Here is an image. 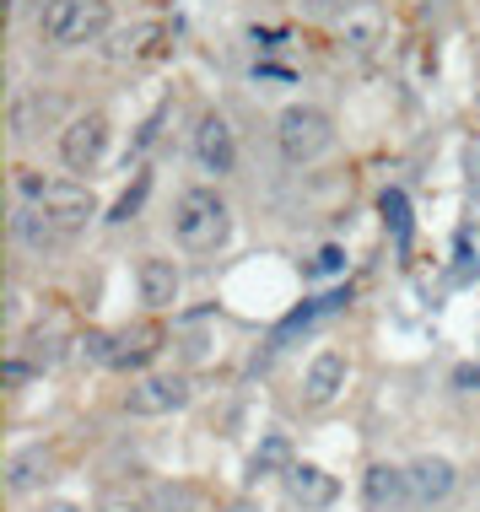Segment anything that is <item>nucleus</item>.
<instances>
[{"mask_svg":"<svg viewBox=\"0 0 480 512\" xmlns=\"http://www.w3.org/2000/svg\"><path fill=\"white\" fill-rule=\"evenodd\" d=\"M22 378H27V367H22V362H6V383H11V389H17Z\"/></svg>","mask_w":480,"mask_h":512,"instance_id":"4be33fe9","label":"nucleus"},{"mask_svg":"<svg viewBox=\"0 0 480 512\" xmlns=\"http://www.w3.org/2000/svg\"><path fill=\"white\" fill-rule=\"evenodd\" d=\"M54 119H65V98H44V92H27V98H17V108H11V130L22 135H38V130H49Z\"/></svg>","mask_w":480,"mask_h":512,"instance_id":"ddd939ff","label":"nucleus"},{"mask_svg":"<svg viewBox=\"0 0 480 512\" xmlns=\"http://www.w3.org/2000/svg\"><path fill=\"white\" fill-rule=\"evenodd\" d=\"M405 480H410V502H416V507H437V502L454 496L459 469L448 459H437V453H421V459L405 464Z\"/></svg>","mask_w":480,"mask_h":512,"instance_id":"0eeeda50","label":"nucleus"},{"mask_svg":"<svg viewBox=\"0 0 480 512\" xmlns=\"http://www.w3.org/2000/svg\"><path fill=\"white\" fill-rule=\"evenodd\" d=\"M135 286H141V302H146V308H173V302H178V286H184V281H178V265H173V259H141V270H135Z\"/></svg>","mask_w":480,"mask_h":512,"instance_id":"f8f14e48","label":"nucleus"},{"mask_svg":"<svg viewBox=\"0 0 480 512\" xmlns=\"http://www.w3.org/2000/svg\"><path fill=\"white\" fill-rule=\"evenodd\" d=\"M189 405V378L178 372H157V378H141L135 389L125 394V410L130 415H173Z\"/></svg>","mask_w":480,"mask_h":512,"instance_id":"423d86ee","label":"nucleus"},{"mask_svg":"<svg viewBox=\"0 0 480 512\" xmlns=\"http://www.w3.org/2000/svg\"><path fill=\"white\" fill-rule=\"evenodd\" d=\"M44 512H76V507H71V502H49Z\"/></svg>","mask_w":480,"mask_h":512,"instance_id":"5701e85b","label":"nucleus"},{"mask_svg":"<svg viewBox=\"0 0 480 512\" xmlns=\"http://www.w3.org/2000/svg\"><path fill=\"white\" fill-rule=\"evenodd\" d=\"M340 270H346V248H340V243H324L319 259H313V275H340Z\"/></svg>","mask_w":480,"mask_h":512,"instance_id":"6ab92c4d","label":"nucleus"},{"mask_svg":"<svg viewBox=\"0 0 480 512\" xmlns=\"http://www.w3.org/2000/svg\"><path fill=\"white\" fill-rule=\"evenodd\" d=\"M276 141H281V157L297 162V168H308V162H319L329 146H335V124H329L324 108L313 103H292L286 114L276 119Z\"/></svg>","mask_w":480,"mask_h":512,"instance_id":"20e7f679","label":"nucleus"},{"mask_svg":"<svg viewBox=\"0 0 480 512\" xmlns=\"http://www.w3.org/2000/svg\"><path fill=\"white\" fill-rule=\"evenodd\" d=\"M195 157H200V168L216 173V178H227L232 168H238V141H232V124H227L222 114H205V119H200V130H195Z\"/></svg>","mask_w":480,"mask_h":512,"instance_id":"6e6552de","label":"nucleus"},{"mask_svg":"<svg viewBox=\"0 0 480 512\" xmlns=\"http://www.w3.org/2000/svg\"><path fill=\"white\" fill-rule=\"evenodd\" d=\"M356 6H362V0H308V17H319V22H340V17H351Z\"/></svg>","mask_w":480,"mask_h":512,"instance_id":"f3484780","label":"nucleus"},{"mask_svg":"<svg viewBox=\"0 0 480 512\" xmlns=\"http://www.w3.org/2000/svg\"><path fill=\"white\" fill-rule=\"evenodd\" d=\"M281 480H286V496H292L303 512H313V507H329L340 496V486L324 475V469H313V464H286L281 469Z\"/></svg>","mask_w":480,"mask_h":512,"instance_id":"9d476101","label":"nucleus"},{"mask_svg":"<svg viewBox=\"0 0 480 512\" xmlns=\"http://www.w3.org/2000/svg\"><path fill=\"white\" fill-rule=\"evenodd\" d=\"M340 389H346V356L340 351H319L303 372V399L308 405H329Z\"/></svg>","mask_w":480,"mask_h":512,"instance_id":"9b49d317","label":"nucleus"},{"mask_svg":"<svg viewBox=\"0 0 480 512\" xmlns=\"http://www.w3.org/2000/svg\"><path fill=\"white\" fill-rule=\"evenodd\" d=\"M108 119L103 114H76L71 124L60 130V162L71 173H92L98 162L108 157Z\"/></svg>","mask_w":480,"mask_h":512,"instance_id":"39448f33","label":"nucleus"},{"mask_svg":"<svg viewBox=\"0 0 480 512\" xmlns=\"http://www.w3.org/2000/svg\"><path fill=\"white\" fill-rule=\"evenodd\" d=\"M454 383H459L464 394H480V367H459V372H454Z\"/></svg>","mask_w":480,"mask_h":512,"instance_id":"412c9836","label":"nucleus"},{"mask_svg":"<svg viewBox=\"0 0 480 512\" xmlns=\"http://www.w3.org/2000/svg\"><path fill=\"white\" fill-rule=\"evenodd\" d=\"M108 22H114L108 0H49V6L38 11V33H44V44H54V49L92 44L98 33H108Z\"/></svg>","mask_w":480,"mask_h":512,"instance_id":"7ed1b4c3","label":"nucleus"},{"mask_svg":"<svg viewBox=\"0 0 480 512\" xmlns=\"http://www.w3.org/2000/svg\"><path fill=\"white\" fill-rule=\"evenodd\" d=\"M38 480H49V453L44 448H22V453H11V464H6V486L11 491H33Z\"/></svg>","mask_w":480,"mask_h":512,"instance_id":"dca6fc26","label":"nucleus"},{"mask_svg":"<svg viewBox=\"0 0 480 512\" xmlns=\"http://www.w3.org/2000/svg\"><path fill=\"white\" fill-rule=\"evenodd\" d=\"M17 200L44 205V211L54 216V227H60L65 238H76V232L87 227L92 216H98V200H92V189H81V184H54V178L33 173V168H22V173H17Z\"/></svg>","mask_w":480,"mask_h":512,"instance_id":"f03ea898","label":"nucleus"},{"mask_svg":"<svg viewBox=\"0 0 480 512\" xmlns=\"http://www.w3.org/2000/svg\"><path fill=\"white\" fill-rule=\"evenodd\" d=\"M146 351H152V335H130V340H119V351H108V362L125 367V362H141Z\"/></svg>","mask_w":480,"mask_h":512,"instance_id":"a211bd4d","label":"nucleus"},{"mask_svg":"<svg viewBox=\"0 0 480 512\" xmlns=\"http://www.w3.org/2000/svg\"><path fill=\"white\" fill-rule=\"evenodd\" d=\"M340 44H346L351 54H373L383 44V11L362 0L351 17H340Z\"/></svg>","mask_w":480,"mask_h":512,"instance_id":"4468645a","label":"nucleus"},{"mask_svg":"<svg viewBox=\"0 0 480 512\" xmlns=\"http://www.w3.org/2000/svg\"><path fill=\"white\" fill-rule=\"evenodd\" d=\"M367 502L373 507H405L410 502V480H405V469H394V464H373L367 469Z\"/></svg>","mask_w":480,"mask_h":512,"instance_id":"2eb2a0df","label":"nucleus"},{"mask_svg":"<svg viewBox=\"0 0 480 512\" xmlns=\"http://www.w3.org/2000/svg\"><path fill=\"white\" fill-rule=\"evenodd\" d=\"M173 238L178 248H189V254H211V248H222L227 243V205L216 189H184L173 205Z\"/></svg>","mask_w":480,"mask_h":512,"instance_id":"f257e3e1","label":"nucleus"},{"mask_svg":"<svg viewBox=\"0 0 480 512\" xmlns=\"http://www.w3.org/2000/svg\"><path fill=\"white\" fill-rule=\"evenodd\" d=\"M276 464H286V442H281V437H270L265 448L254 453V475H265V469H276Z\"/></svg>","mask_w":480,"mask_h":512,"instance_id":"aec40b11","label":"nucleus"},{"mask_svg":"<svg viewBox=\"0 0 480 512\" xmlns=\"http://www.w3.org/2000/svg\"><path fill=\"white\" fill-rule=\"evenodd\" d=\"M11 238H17L22 248H33V254H44V248L65 243V232L54 227V216L44 211V205H33V200H17V211H11Z\"/></svg>","mask_w":480,"mask_h":512,"instance_id":"1a4fd4ad","label":"nucleus"}]
</instances>
